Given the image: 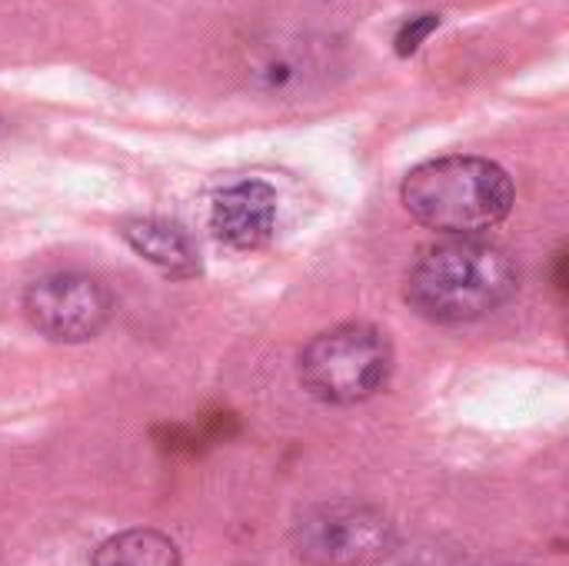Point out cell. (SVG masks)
Segmentation results:
<instances>
[{"label":"cell","instance_id":"1","mask_svg":"<svg viewBox=\"0 0 569 566\" xmlns=\"http://www.w3.org/2000/svg\"><path fill=\"white\" fill-rule=\"evenodd\" d=\"M517 287V260L500 244L483 237H453L417 257L407 277V304L420 317L453 327L500 310Z\"/></svg>","mask_w":569,"mask_h":566},{"label":"cell","instance_id":"2","mask_svg":"<svg viewBox=\"0 0 569 566\" xmlns=\"http://www.w3.org/2000/svg\"><path fill=\"white\" fill-rule=\"evenodd\" d=\"M400 197L417 224L450 237H480L510 217L517 190L500 163L450 153L417 163Z\"/></svg>","mask_w":569,"mask_h":566},{"label":"cell","instance_id":"3","mask_svg":"<svg viewBox=\"0 0 569 566\" xmlns=\"http://www.w3.org/2000/svg\"><path fill=\"white\" fill-rule=\"evenodd\" d=\"M393 370V347L373 324H340L317 334L300 354L303 387L333 407L370 400Z\"/></svg>","mask_w":569,"mask_h":566},{"label":"cell","instance_id":"4","mask_svg":"<svg viewBox=\"0 0 569 566\" xmlns=\"http://www.w3.org/2000/svg\"><path fill=\"white\" fill-rule=\"evenodd\" d=\"M393 550L397 527L370 504H320L293 527V554L307 566H377Z\"/></svg>","mask_w":569,"mask_h":566},{"label":"cell","instance_id":"5","mask_svg":"<svg viewBox=\"0 0 569 566\" xmlns=\"http://www.w3.org/2000/svg\"><path fill=\"white\" fill-rule=\"evenodd\" d=\"M23 314L37 334L53 344L93 340L113 317V297L103 280L80 270L37 277L23 294Z\"/></svg>","mask_w":569,"mask_h":566},{"label":"cell","instance_id":"6","mask_svg":"<svg viewBox=\"0 0 569 566\" xmlns=\"http://www.w3.org/2000/svg\"><path fill=\"white\" fill-rule=\"evenodd\" d=\"M277 203L280 200L270 183L237 180L213 197L210 227L223 244L237 250H257L277 230Z\"/></svg>","mask_w":569,"mask_h":566},{"label":"cell","instance_id":"7","mask_svg":"<svg viewBox=\"0 0 569 566\" xmlns=\"http://www.w3.org/2000/svg\"><path fill=\"white\" fill-rule=\"evenodd\" d=\"M120 234L160 274L177 277V280H190L200 274V250L183 227L160 220V217H137V220H127Z\"/></svg>","mask_w":569,"mask_h":566},{"label":"cell","instance_id":"8","mask_svg":"<svg viewBox=\"0 0 569 566\" xmlns=\"http://www.w3.org/2000/svg\"><path fill=\"white\" fill-rule=\"evenodd\" d=\"M93 566H180V550L160 530H123L100 544Z\"/></svg>","mask_w":569,"mask_h":566},{"label":"cell","instance_id":"9","mask_svg":"<svg viewBox=\"0 0 569 566\" xmlns=\"http://www.w3.org/2000/svg\"><path fill=\"white\" fill-rule=\"evenodd\" d=\"M440 27V17L437 13H420V17H410L403 27H400V33H397V53L400 57H410V53H417L420 50V43L433 33Z\"/></svg>","mask_w":569,"mask_h":566}]
</instances>
